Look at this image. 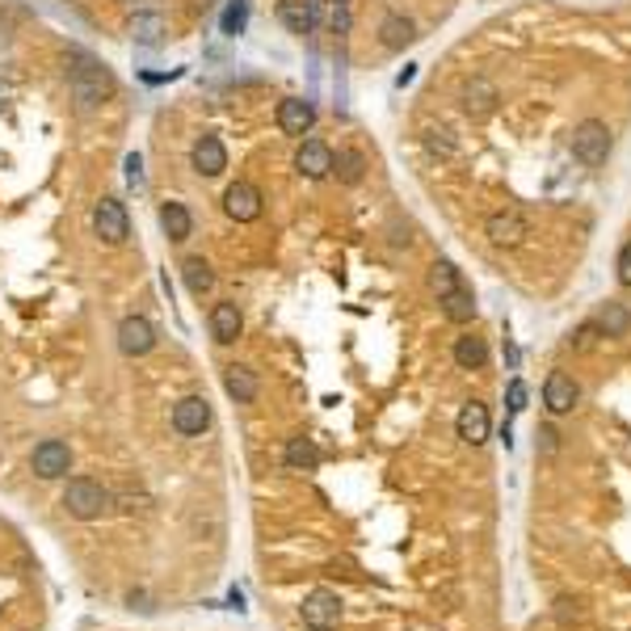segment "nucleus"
<instances>
[{
  "label": "nucleus",
  "mask_w": 631,
  "mask_h": 631,
  "mask_svg": "<svg viewBox=\"0 0 631 631\" xmlns=\"http://www.w3.org/2000/svg\"><path fill=\"white\" fill-rule=\"evenodd\" d=\"M68 89L81 110H97L114 93V76L106 72L101 59L84 56V51H68Z\"/></svg>",
  "instance_id": "1"
},
{
  "label": "nucleus",
  "mask_w": 631,
  "mask_h": 631,
  "mask_svg": "<svg viewBox=\"0 0 631 631\" xmlns=\"http://www.w3.org/2000/svg\"><path fill=\"white\" fill-rule=\"evenodd\" d=\"M64 506H68L72 518L93 522L110 509V488L101 480H89V476H72L68 488H64Z\"/></svg>",
  "instance_id": "2"
},
{
  "label": "nucleus",
  "mask_w": 631,
  "mask_h": 631,
  "mask_svg": "<svg viewBox=\"0 0 631 631\" xmlns=\"http://www.w3.org/2000/svg\"><path fill=\"white\" fill-rule=\"evenodd\" d=\"M610 126L602 118H585V123L573 126V156L581 160L585 169H602L610 160Z\"/></svg>",
  "instance_id": "3"
},
{
  "label": "nucleus",
  "mask_w": 631,
  "mask_h": 631,
  "mask_svg": "<svg viewBox=\"0 0 631 631\" xmlns=\"http://www.w3.org/2000/svg\"><path fill=\"white\" fill-rule=\"evenodd\" d=\"M93 232L101 245H126V236H131V215H126V206L118 203V198H101V203L93 206Z\"/></svg>",
  "instance_id": "4"
},
{
  "label": "nucleus",
  "mask_w": 631,
  "mask_h": 631,
  "mask_svg": "<svg viewBox=\"0 0 631 631\" xmlns=\"http://www.w3.org/2000/svg\"><path fill=\"white\" fill-rule=\"evenodd\" d=\"M484 232H488V240H493L497 248H518V245H526V236H531V220H526L522 211H514V206H506V211H493V215L484 220Z\"/></svg>",
  "instance_id": "5"
},
{
  "label": "nucleus",
  "mask_w": 631,
  "mask_h": 631,
  "mask_svg": "<svg viewBox=\"0 0 631 631\" xmlns=\"http://www.w3.org/2000/svg\"><path fill=\"white\" fill-rule=\"evenodd\" d=\"M303 627L307 631H333L341 623V598L333 590H312L303 598Z\"/></svg>",
  "instance_id": "6"
},
{
  "label": "nucleus",
  "mask_w": 631,
  "mask_h": 631,
  "mask_svg": "<svg viewBox=\"0 0 631 631\" xmlns=\"http://www.w3.org/2000/svg\"><path fill=\"white\" fill-rule=\"evenodd\" d=\"M30 467H34V476H39V480H59V476H68V467H72L68 442L42 438L39 446H34V454H30Z\"/></svg>",
  "instance_id": "7"
},
{
  "label": "nucleus",
  "mask_w": 631,
  "mask_h": 631,
  "mask_svg": "<svg viewBox=\"0 0 631 631\" xmlns=\"http://www.w3.org/2000/svg\"><path fill=\"white\" fill-rule=\"evenodd\" d=\"M223 215L236 223H257L261 220V190L253 181H232L223 190Z\"/></svg>",
  "instance_id": "8"
},
{
  "label": "nucleus",
  "mask_w": 631,
  "mask_h": 631,
  "mask_svg": "<svg viewBox=\"0 0 631 631\" xmlns=\"http://www.w3.org/2000/svg\"><path fill=\"white\" fill-rule=\"evenodd\" d=\"M454 434L467 442V446H484L488 434H493V417H488V404L480 400H467L459 417H454Z\"/></svg>",
  "instance_id": "9"
},
{
  "label": "nucleus",
  "mask_w": 631,
  "mask_h": 631,
  "mask_svg": "<svg viewBox=\"0 0 631 631\" xmlns=\"http://www.w3.org/2000/svg\"><path fill=\"white\" fill-rule=\"evenodd\" d=\"M173 429H177L181 438H198L211 429V404L206 396H186L173 404Z\"/></svg>",
  "instance_id": "10"
},
{
  "label": "nucleus",
  "mask_w": 631,
  "mask_h": 631,
  "mask_svg": "<svg viewBox=\"0 0 631 631\" xmlns=\"http://www.w3.org/2000/svg\"><path fill=\"white\" fill-rule=\"evenodd\" d=\"M295 173L307 181H324L333 173V148L324 139H303L295 151Z\"/></svg>",
  "instance_id": "11"
},
{
  "label": "nucleus",
  "mask_w": 631,
  "mask_h": 631,
  "mask_svg": "<svg viewBox=\"0 0 631 631\" xmlns=\"http://www.w3.org/2000/svg\"><path fill=\"white\" fill-rule=\"evenodd\" d=\"M118 350L126 358H143L156 350V329H151V320L143 316H126L123 324H118Z\"/></svg>",
  "instance_id": "12"
},
{
  "label": "nucleus",
  "mask_w": 631,
  "mask_h": 631,
  "mask_svg": "<svg viewBox=\"0 0 631 631\" xmlns=\"http://www.w3.org/2000/svg\"><path fill=\"white\" fill-rule=\"evenodd\" d=\"M576 400H581V387L568 371H551L548 384H543V404H548L551 417H564V412L576 409Z\"/></svg>",
  "instance_id": "13"
},
{
  "label": "nucleus",
  "mask_w": 631,
  "mask_h": 631,
  "mask_svg": "<svg viewBox=\"0 0 631 631\" xmlns=\"http://www.w3.org/2000/svg\"><path fill=\"white\" fill-rule=\"evenodd\" d=\"M190 165L198 177H220L223 169H228V148H223L220 135H203L198 143H194L190 151Z\"/></svg>",
  "instance_id": "14"
},
{
  "label": "nucleus",
  "mask_w": 631,
  "mask_h": 631,
  "mask_svg": "<svg viewBox=\"0 0 631 631\" xmlns=\"http://www.w3.org/2000/svg\"><path fill=\"white\" fill-rule=\"evenodd\" d=\"M312 126H316L312 101H303V97H287V101H278V131H282V135L303 139Z\"/></svg>",
  "instance_id": "15"
},
{
  "label": "nucleus",
  "mask_w": 631,
  "mask_h": 631,
  "mask_svg": "<svg viewBox=\"0 0 631 631\" xmlns=\"http://www.w3.org/2000/svg\"><path fill=\"white\" fill-rule=\"evenodd\" d=\"M459 101H463V110L471 114V118H488V114L497 110V101H501V93H497V84L488 81V76H471V81L463 84V93H459Z\"/></svg>",
  "instance_id": "16"
},
{
  "label": "nucleus",
  "mask_w": 631,
  "mask_h": 631,
  "mask_svg": "<svg viewBox=\"0 0 631 631\" xmlns=\"http://www.w3.org/2000/svg\"><path fill=\"white\" fill-rule=\"evenodd\" d=\"M240 329H245V316H240V307L236 303H215L211 307V337L220 345H232L236 337H240Z\"/></svg>",
  "instance_id": "17"
},
{
  "label": "nucleus",
  "mask_w": 631,
  "mask_h": 631,
  "mask_svg": "<svg viewBox=\"0 0 631 631\" xmlns=\"http://www.w3.org/2000/svg\"><path fill=\"white\" fill-rule=\"evenodd\" d=\"M278 22L290 30V34H312L316 30V9H312V0H278Z\"/></svg>",
  "instance_id": "18"
},
{
  "label": "nucleus",
  "mask_w": 631,
  "mask_h": 631,
  "mask_svg": "<svg viewBox=\"0 0 631 631\" xmlns=\"http://www.w3.org/2000/svg\"><path fill=\"white\" fill-rule=\"evenodd\" d=\"M160 228H165V236L173 240V245L190 240V236H194L190 206H186V203H165V206H160Z\"/></svg>",
  "instance_id": "19"
},
{
  "label": "nucleus",
  "mask_w": 631,
  "mask_h": 631,
  "mask_svg": "<svg viewBox=\"0 0 631 631\" xmlns=\"http://www.w3.org/2000/svg\"><path fill=\"white\" fill-rule=\"evenodd\" d=\"M223 387H228V396H232L236 404H253L261 392L257 375L248 371V367H228V371H223Z\"/></svg>",
  "instance_id": "20"
},
{
  "label": "nucleus",
  "mask_w": 631,
  "mask_h": 631,
  "mask_svg": "<svg viewBox=\"0 0 631 631\" xmlns=\"http://www.w3.org/2000/svg\"><path fill=\"white\" fill-rule=\"evenodd\" d=\"M454 362H459L463 371H484V367H488V345H484V337H476V333L459 337V341H454Z\"/></svg>",
  "instance_id": "21"
},
{
  "label": "nucleus",
  "mask_w": 631,
  "mask_h": 631,
  "mask_svg": "<svg viewBox=\"0 0 631 631\" xmlns=\"http://www.w3.org/2000/svg\"><path fill=\"white\" fill-rule=\"evenodd\" d=\"M442 312H446V320H454V324H467V320H476V295H471V287H454L451 295H442Z\"/></svg>",
  "instance_id": "22"
},
{
  "label": "nucleus",
  "mask_w": 631,
  "mask_h": 631,
  "mask_svg": "<svg viewBox=\"0 0 631 631\" xmlns=\"http://www.w3.org/2000/svg\"><path fill=\"white\" fill-rule=\"evenodd\" d=\"M593 324H598V333H602V337H627V329H631V312H627V307H623L618 299H606V303H602V312H598V320H593Z\"/></svg>",
  "instance_id": "23"
},
{
  "label": "nucleus",
  "mask_w": 631,
  "mask_h": 631,
  "mask_svg": "<svg viewBox=\"0 0 631 631\" xmlns=\"http://www.w3.org/2000/svg\"><path fill=\"white\" fill-rule=\"evenodd\" d=\"M131 39L139 42V47H160L165 42V17L160 13H135V22H131Z\"/></svg>",
  "instance_id": "24"
},
{
  "label": "nucleus",
  "mask_w": 631,
  "mask_h": 631,
  "mask_svg": "<svg viewBox=\"0 0 631 631\" xmlns=\"http://www.w3.org/2000/svg\"><path fill=\"white\" fill-rule=\"evenodd\" d=\"M282 459H287L290 471H316V467H320V451H316L312 438H290Z\"/></svg>",
  "instance_id": "25"
},
{
  "label": "nucleus",
  "mask_w": 631,
  "mask_h": 631,
  "mask_svg": "<svg viewBox=\"0 0 631 631\" xmlns=\"http://www.w3.org/2000/svg\"><path fill=\"white\" fill-rule=\"evenodd\" d=\"M379 34H384L387 51H404V47L417 39V34H412V22H409V17H400V13H387L384 26H379Z\"/></svg>",
  "instance_id": "26"
},
{
  "label": "nucleus",
  "mask_w": 631,
  "mask_h": 631,
  "mask_svg": "<svg viewBox=\"0 0 631 631\" xmlns=\"http://www.w3.org/2000/svg\"><path fill=\"white\" fill-rule=\"evenodd\" d=\"M333 173H337L345 186H358V181L367 177V156H362V151H354V148L337 151V156H333Z\"/></svg>",
  "instance_id": "27"
},
{
  "label": "nucleus",
  "mask_w": 631,
  "mask_h": 631,
  "mask_svg": "<svg viewBox=\"0 0 631 631\" xmlns=\"http://www.w3.org/2000/svg\"><path fill=\"white\" fill-rule=\"evenodd\" d=\"M181 278H186L190 295H206V290L215 287V274H211V265H206L203 257H186V261H181Z\"/></svg>",
  "instance_id": "28"
},
{
  "label": "nucleus",
  "mask_w": 631,
  "mask_h": 631,
  "mask_svg": "<svg viewBox=\"0 0 631 631\" xmlns=\"http://www.w3.org/2000/svg\"><path fill=\"white\" fill-rule=\"evenodd\" d=\"M245 26H248V0H232L220 17V30L228 39H236V34H245Z\"/></svg>",
  "instance_id": "29"
},
{
  "label": "nucleus",
  "mask_w": 631,
  "mask_h": 631,
  "mask_svg": "<svg viewBox=\"0 0 631 631\" xmlns=\"http://www.w3.org/2000/svg\"><path fill=\"white\" fill-rule=\"evenodd\" d=\"M426 148L429 151H442V156H451L454 151V139L446 126H426Z\"/></svg>",
  "instance_id": "30"
},
{
  "label": "nucleus",
  "mask_w": 631,
  "mask_h": 631,
  "mask_svg": "<svg viewBox=\"0 0 631 631\" xmlns=\"http://www.w3.org/2000/svg\"><path fill=\"white\" fill-rule=\"evenodd\" d=\"M506 400H509V417H518V412L526 409V384H522V379H509Z\"/></svg>",
  "instance_id": "31"
},
{
  "label": "nucleus",
  "mask_w": 631,
  "mask_h": 631,
  "mask_svg": "<svg viewBox=\"0 0 631 631\" xmlns=\"http://www.w3.org/2000/svg\"><path fill=\"white\" fill-rule=\"evenodd\" d=\"M615 278L618 287H631V240L618 248V261H615Z\"/></svg>",
  "instance_id": "32"
},
{
  "label": "nucleus",
  "mask_w": 631,
  "mask_h": 631,
  "mask_svg": "<svg viewBox=\"0 0 631 631\" xmlns=\"http://www.w3.org/2000/svg\"><path fill=\"white\" fill-rule=\"evenodd\" d=\"M126 181H131V186H139V181H143V156H139V151H131V156H126Z\"/></svg>",
  "instance_id": "33"
},
{
  "label": "nucleus",
  "mask_w": 631,
  "mask_h": 631,
  "mask_svg": "<svg viewBox=\"0 0 631 631\" xmlns=\"http://www.w3.org/2000/svg\"><path fill=\"white\" fill-rule=\"evenodd\" d=\"M593 333H598V324H581V329H576V345H581V350H590Z\"/></svg>",
  "instance_id": "34"
},
{
  "label": "nucleus",
  "mask_w": 631,
  "mask_h": 631,
  "mask_svg": "<svg viewBox=\"0 0 631 631\" xmlns=\"http://www.w3.org/2000/svg\"><path fill=\"white\" fill-rule=\"evenodd\" d=\"M539 438H543V454L556 451V429H539Z\"/></svg>",
  "instance_id": "35"
},
{
  "label": "nucleus",
  "mask_w": 631,
  "mask_h": 631,
  "mask_svg": "<svg viewBox=\"0 0 631 631\" xmlns=\"http://www.w3.org/2000/svg\"><path fill=\"white\" fill-rule=\"evenodd\" d=\"M228 606H232V610H245V593L232 590V593H228Z\"/></svg>",
  "instance_id": "36"
}]
</instances>
